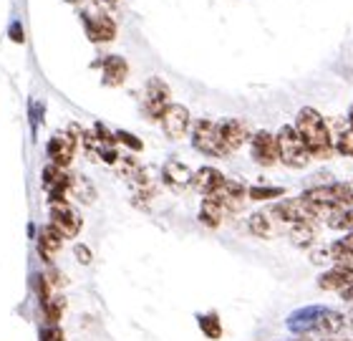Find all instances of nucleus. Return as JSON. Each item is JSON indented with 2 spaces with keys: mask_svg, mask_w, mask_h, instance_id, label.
Returning a JSON list of instances; mask_svg holds the SVG:
<instances>
[{
  "mask_svg": "<svg viewBox=\"0 0 353 341\" xmlns=\"http://www.w3.org/2000/svg\"><path fill=\"white\" fill-rule=\"evenodd\" d=\"M217 132H220V142L228 155L243 147L248 139H252L248 124L240 121V119H222V121H217Z\"/></svg>",
  "mask_w": 353,
  "mask_h": 341,
  "instance_id": "11",
  "label": "nucleus"
},
{
  "mask_svg": "<svg viewBox=\"0 0 353 341\" xmlns=\"http://www.w3.org/2000/svg\"><path fill=\"white\" fill-rule=\"evenodd\" d=\"M278 152H280V162L285 167H293V170H303L308 167V162L313 159L310 149L305 147L303 137L298 134L295 124H285L278 129Z\"/></svg>",
  "mask_w": 353,
  "mask_h": 341,
  "instance_id": "3",
  "label": "nucleus"
},
{
  "mask_svg": "<svg viewBox=\"0 0 353 341\" xmlns=\"http://www.w3.org/2000/svg\"><path fill=\"white\" fill-rule=\"evenodd\" d=\"M250 155H252V159L258 164H263V167H272L275 162H280L278 137L270 132H265V129L255 132L250 139Z\"/></svg>",
  "mask_w": 353,
  "mask_h": 341,
  "instance_id": "9",
  "label": "nucleus"
},
{
  "mask_svg": "<svg viewBox=\"0 0 353 341\" xmlns=\"http://www.w3.org/2000/svg\"><path fill=\"white\" fill-rule=\"evenodd\" d=\"M303 200H308L310 205H318L323 210H346L353 208V182H331V185H316L308 187L301 195Z\"/></svg>",
  "mask_w": 353,
  "mask_h": 341,
  "instance_id": "2",
  "label": "nucleus"
},
{
  "mask_svg": "<svg viewBox=\"0 0 353 341\" xmlns=\"http://www.w3.org/2000/svg\"><path fill=\"white\" fill-rule=\"evenodd\" d=\"M71 195L79 202H83V205H91L96 200V187L83 175H74V179H71Z\"/></svg>",
  "mask_w": 353,
  "mask_h": 341,
  "instance_id": "25",
  "label": "nucleus"
},
{
  "mask_svg": "<svg viewBox=\"0 0 353 341\" xmlns=\"http://www.w3.org/2000/svg\"><path fill=\"white\" fill-rule=\"evenodd\" d=\"M225 215H228V210H225V205L214 195H207L202 205H199V223L207 225V228H220Z\"/></svg>",
  "mask_w": 353,
  "mask_h": 341,
  "instance_id": "20",
  "label": "nucleus"
},
{
  "mask_svg": "<svg viewBox=\"0 0 353 341\" xmlns=\"http://www.w3.org/2000/svg\"><path fill=\"white\" fill-rule=\"evenodd\" d=\"M43 313L46 319L51 321V324H59L61 319H63V311H66V298L61 296V293H53L48 301H43Z\"/></svg>",
  "mask_w": 353,
  "mask_h": 341,
  "instance_id": "27",
  "label": "nucleus"
},
{
  "mask_svg": "<svg viewBox=\"0 0 353 341\" xmlns=\"http://www.w3.org/2000/svg\"><path fill=\"white\" fill-rule=\"evenodd\" d=\"M348 124L353 126V106H351V112H348Z\"/></svg>",
  "mask_w": 353,
  "mask_h": 341,
  "instance_id": "37",
  "label": "nucleus"
},
{
  "mask_svg": "<svg viewBox=\"0 0 353 341\" xmlns=\"http://www.w3.org/2000/svg\"><path fill=\"white\" fill-rule=\"evenodd\" d=\"M199 329L205 331L207 339H220L222 336V327L217 313H207V316H199Z\"/></svg>",
  "mask_w": 353,
  "mask_h": 341,
  "instance_id": "30",
  "label": "nucleus"
},
{
  "mask_svg": "<svg viewBox=\"0 0 353 341\" xmlns=\"http://www.w3.org/2000/svg\"><path fill=\"white\" fill-rule=\"evenodd\" d=\"M74 255H76V260H79V263H83V266H88V263H91V251H88L86 245H76Z\"/></svg>",
  "mask_w": 353,
  "mask_h": 341,
  "instance_id": "33",
  "label": "nucleus"
},
{
  "mask_svg": "<svg viewBox=\"0 0 353 341\" xmlns=\"http://www.w3.org/2000/svg\"><path fill=\"white\" fill-rule=\"evenodd\" d=\"M68 3H83V0H68Z\"/></svg>",
  "mask_w": 353,
  "mask_h": 341,
  "instance_id": "40",
  "label": "nucleus"
},
{
  "mask_svg": "<svg viewBox=\"0 0 353 341\" xmlns=\"http://www.w3.org/2000/svg\"><path fill=\"white\" fill-rule=\"evenodd\" d=\"M63 240H66V237L61 235L59 230L53 228L51 223L43 225V228H41V233H38V253H41V258L51 263L53 255H56V253L61 251V245H63Z\"/></svg>",
  "mask_w": 353,
  "mask_h": 341,
  "instance_id": "19",
  "label": "nucleus"
},
{
  "mask_svg": "<svg viewBox=\"0 0 353 341\" xmlns=\"http://www.w3.org/2000/svg\"><path fill=\"white\" fill-rule=\"evenodd\" d=\"M305 313V324L298 331H316V334H339L341 329L346 327L348 321L343 313L333 311V309H308Z\"/></svg>",
  "mask_w": 353,
  "mask_h": 341,
  "instance_id": "6",
  "label": "nucleus"
},
{
  "mask_svg": "<svg viewBox=\"0 0 353 341\" xmlns=\"http://www.w3.org/2000/svg\"><path fill=\"white\" fill-rule=\"evenodd\" d=\"M51 225L56 230H59L63 237H76L79 233H81V215H79V210L71 208L66 200L63 202H51Z\"/></svg>",
  "mask_w": 353,
  "mask_h": 341,
  "instance_id": "8",
  "label": "nucleus"
},
{
  "mask_svg": "<svg viewBox=\"0 0 353 341\" xmlns=\"http://www.w3.org/2000/svg\"><path fill=\"white\" fill-rule=\"evenodd\" d=\"M333 147L336 152L343 157H353V126L351 124H341L336 137H333Z\"/></svg>",
  "mask_w": 353,
  "mask_h": 341,
  "instance_id": "26",
  "label": "nucleus"
},
{
  "mask_svg": "<svg viewBox=\"0 0 353 341\" xmlns=\"http://www.w3.org/2000/svg\"><path fill=\"white\" fill-rule=\"evenodd\" d=\"M192 144L197 152L207 157H228L225 147L220 142V132H217V121H210V119H197L192 124Z\"/></svg>",
  "mask_w": 353,
  "mask_h": 341,
  "instance_id": "5",
  "label": "nucleus"
},
{
  "mask_svg": "<svg viewBox=\"0 0 353 341\" xmlns=\"http://www.w3.org/2000/svg\"><path fill=\"white\" fill-rule=\"evenodd\" d=\"M275 220H278V217L272 215V213L258 210V213H252V215L248 217V230H250L255 237H272L275 233H278Z\"/></svg>",
  "mask_w": 353,
  "mask_h": 341,
  "instance_id": "21",
  "label": "nucleus"
},
{
  "mask_svg": "<svg viewBox=\"0 0 353 341\" xmlns=\"http://www.w3.org/2000/svg\"><path fill=\"white\" fill-rule=\"evenodd\" d=\"M159 124L170 139H182L184 134L190 132V109L182 104H170L159 119Z\"/></svg>",
  "mask_w": 353,
  "mask_h": 341,
  "instance_id": "12",
  "label": "nucleus"
},
{
  "mask_svg": "<svg viewBox=\"0 0 353 341\" xmlns=\"http://www.w3.org/2000/svg\"><path fill=\"white\" fill-rule=\"evenodd\" d=\"M346 321H348V324H351V327H353V311H351V313H348V316H346Z\"/></svg>",
  "mask_w": 353,
  "mask_h": 341,
  "instance_id": "38",
  "label": "nucleus"
},
{
  "mask_svg": "<svg viewBox=\"0 0 353 341\" xmlns=\"http://www.w3.org/2000/svg\"><path fill=\"white\" fill-rule=\"evenodd\" d=\"M325 223H328V228L343 230V233H353V208L336 210V213H333Z\"/></svg>",
  "mask_w": 353,
  "mask_h": 341,
  "instance_id": "28",
  "label": "nucleus"
},
{
  "mask_svg": "<svg viewBox=\"0 0 353 341\" xmlns=\"http://www.w3.org/2000/svg\"><path fill=\"white\" fill-rule=\"evenodd\" d=\"M192 175L194 172H190L187 164L176 162V159H170V162L164 164V182L170 187H174V190H182V187L192 185Z\"/></svg>",
  "mask_w": 353,
  "mask_h": 341,
  "instance_id": "22",
  "label": "nucleus"
},
{
  "mask_svg": "<svg viewBox=\"0 0 353 341\" xmlns=\"http://www.w3.org/2000/svg\"><path fill=\"white\" fill-rule=\"evenodd\" d=\"M126 76H129V66H126V61L121 59V56L103 59V64H101L103 86H121V84L126 81Z\"/></svg>",
  "mask_w": 353,
  "mask_h": 341,
  "instance_id": "18",
  "label": "nucleus"
},
{
  "mask_svg": "<svg viewBox=\"0 0 353 341\" xmlns=\"http://www.w3.org/2000/svg\"><path fill=\"white\" fill-rule=\"evenodd\" d=\"M96 3H99V6H117L119 0H96Z\"/></svg>",
  "mask_w": 353,
  "mask_h": 341,
  "instance_id": "36",
  "label": "nucleus"
},
{
  "mask_svg": "<svg viewBox=\"0 0 353 341\" xmlns=\"http://www.w3.org/2000/svg\"><path fill=\"white\" fill-rule=\"evenodd\" d=\"M86 36L91 43H109L117 38V23L103 13L86 15Z\"/></svg>",
  "mask_w": 353,
  "mask_h": 341,
  "instance_id": "15",
  "label": "nucleus"
},
{
  "mask_svg": "<svg viewBox=\"0 0 353 341\" xmlns=\"http://www.w3.org/2000/svg\"><path fill=\"white\" fill-rule=\"evenodd\" d=\"M295 129L303 137L305 147L310 149L313 159H328V157L336 152L333 147V134L325 124V119L313 109V106H305L298 112V119H295Z\"/></svg>",
  "mask_w": 353,
  "mask_h": 341,
  "instance_id": "1",
  "label": "nucleus"
},
{
  "mask_svg": "<svg viewBox=\"0 0 353 341\" xmlns=\"http://www.w3.org/2000/svg\"><path fill=\"white\" fill-rule=\"evenodd\" d=\"M10 38H13L15 43H23V33H21V26H18V23L10 28Z\"/></svg>",
  "mask_w": 353,
  "mask_h": 341,
  "instance_id": "34",
  "label": "nucleus"
},
{
  "mask_svg": "<svg viewBox=\"0 0 353 341\" xmlns=\"http://www.w3.org/2000/svg\"><path fill=\"white\" fill-rule=\"evenodd\" d=\"M341 298H343V301H348V304H353V286H348V289L341 293Z\"/></svg>",
  "mask_w": 353,
  "mask_h": 341,
  "instance_id": "35",
  "label": "nucleus"
},
{
  "mask_svg": "<svg viewBox=\"0 0 353 341\" xmlns=\"http://www.w3.org/2000/svg\"><path fill=\"white\" fill-rule=\"evenodd\" d=\"M348 286H353V263H339V266H333L331 271L321 273V278H318V289H323V291L343 293Z\"/></svg>",
  "mask_w": 353,
  "mask_h": 341,
  "instance_id": "14",
  "label": "nucleus"
},
{
  "mask_svg": "<svg viewBox=\"0 0 353 341\" xmlns=\"http://www.w3.org/2000/svg\"><path fill=\"white\" fill-rule=\"evenodd\" d=\"M225 182V175H222L217 167H199L194 175H192V190L199 195H214L220 190V185Z\"/></svg>",
  "mask_w": 353,
  "mask_h": 341,
  "instance_id": "17",
  "label": "nucleus"
},
{
  "mask_svg": "<svg viewBox=\"0 0 353 341\" xmlns=\"http://www.w3.org/2000/svg\"><path fill=\"white\" fill-rule=\"evenodd\" d=\"M325 251H328L331 263H336V266L339 263H353V233H346L336 243L325 245Z\"/></svg>",
  "mask_w": 353,
  "mask_h": 341,
  "instance_id": "23",
  "label": "nucleus"
},
{
  "mask_svg": "<svg viewBox=\"0 0 353 341\" xmlns=\"http://www.w3.org/2000/svg\"><path fill=\"white\" fill-rule=\"evenodd\" d=\"M41 341H66V336H63V331H61V329L56 327V324H51V327H48L43 331Z\"/></svg>",
  "mask_w": 353,
  "mask_h": 341,
  "instance_id": "32",
  "label": "nucleus"
},
{
  "mask_svg": "<svg viewBox=\"0 0 353 341\" xmlns=\"http://www.w3.org/2000/svg\"><path fill=\"white\" fill-rule=\"evenodd\" d=\"M117 142L119 144H124V147H129L132 152H141V149H144L141 139L139 137H134L132 132H117Z\"/></svg>",
  "mask_w": 353,
  "mask_h": 341,
  "instance_id": "31",
  "label": "nucleus"
},
{
  "mask_svg": "<svg viewBox=\"0 0 353 341\" xmlns=\"http://www.w3.org/2000/svg\"><path fill=\"white\" fill-rule=\"evenodd\" d=\"M272 215L278 217L280 223L295 225V223H316V220H328L333 215L331 210H323L318 205H310L303 197H293V200H280L278 205H272Z\"/></svg>",
  "mask_w": 353,
  "mask_h": 341,
  "instance_id": "4",
  "label": "nucleus"
},
{
  "mask_svg": "<svg viewBox=\"0 0 353 341\" xmlns=\"http://www.w3.org/2000/svg\"><path fill=\"white\" fill-rule=\"evenodd\" d=\"M248 190H250V187H245L243 182L225 177V182H222L220 190L214 193V197H217V200H220L222 205H225V210H228V213H237V210H240L245 205Z\"/></svg>",
  "mask_w": 353,
  "mask_h": 341,
  "instance_id": "16",
  "label": "nucleus"
},
{
  "mask_svg": "<svg viewBox=\"0 0 353 341\" xmlns=\"http://www.w3.org/2000/svg\"><path fill=\"white\" fill-rule=\"evenodd\" d=\"M285 190L283 187H263V185H255L248 190V197L255 202H263V200H275V197H283Z\"/></svg>",
  "mask_w": 353,
  "mask_h": 341,
  "instance_id": "29",
  "label": "nucleus"
},
{
  "mask_svg": "<svg viewBox=\"0 0 353 341\" xmlns=\"http://www.w3.org/2000/svg\"><path fill=\"white\" fill-rule=\"evenodd\" d=\"M290 341H310V339H290Z\"/></svg>",
  "mask_w": 353,
  "mask_h": 341,
  "instance_id": "41",
  "label": "nucleus"
},
{
  "mask_svg": "<svg viewBox=\"0 0 353 341\" xmlns=\"http://www.w3.org/2000/svg\"><path fill=\"white\" fill-rule=\"evenodd\" d=\"M288 237L295 248H310L316 240V223H295L288 230Z\"/></svg>",
  "mask_w": 353,
  "mask_h": 341,
  "instance_id": "24",
  "label": "nucleus"
},
{
  "mask_svg": "<svg viewBox=\"0 0 353 341\" xmlns=\"http://www.w3.org/2000/svg\"><path fill=\"white\" fill-rule=\"evenodd\" d=\"M331 341H353V339H331Z\"/></svg>",
  "mask_w": 353,
  "mask_h": 341,
  "instance_id": "39",
  "label": "nucleus"
},
{
  "mask_svg": "<svg viewBox=\"0 0 353 341\" xmlns=\"http://www.w3.org/2000/svg\"><path fill=\"white\" fill-rule=\"evenodd\" d=\"M76 155V137L71 132H56L48 142V157L53 164L66 170Z\"/></svg>",
  "mask_w": 353,
  "mask_h": 341,
  "instance_id": "13",
  "label": "nucleus"
},
{
  "mask_svg": "<svg viewBox=\"0 0 353 341\" xmlns=\"http://www.w3.org/2000/svg\"><path fill=\"white\" fill-rule=\"evenodd\" d=\"M170 86L162 81V79H149L147 86H144V114H147L149 119H154V121H159L162 119V114L167 112V106L172 104L170 101Z\"/></svg>",
  "mask_w": 353,
  "mask_h": 341,
  "instance_id": "7",
  "label": "nucleus"
},
{
  "mask_svg": "<svg viewBox=\"0 0 353 341\" xmlns=\"http://www.w3.org/2000/svg\"><path fill=\"white\" fill-rule=\"evenodd\" d=\"M71 175H68L63 167L59 164H48L43 170V185L46 193H48V200L51 202H63L66 200V193H71Z\"/></svg>",
  "mask_w": 353,
  "mask_h": 341,
  "instance_id": "10",
  "label": "nucleus"
}]
</instances>
